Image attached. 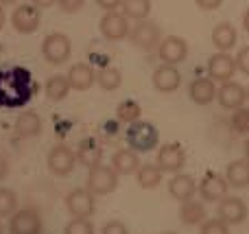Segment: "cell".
<instances>
[{"label": "cell", "instance_id": "6da1fadb", "mask_svg": "<svg viewBox=\"0 0 249 234\" xmlns=\"http://www.w3.org/2000/svg\"><path fill=\"white\" fill-rule=\"evenodd\" d=\"M33 94L31 77L26 70H0V108H22Z\"/></svg>", "mask_w": 249, "mask_h": 234}, {"label": "cell", "instance_id": "7a4b0ae2", "mask_svg": "<svg viewBox=\"0 0 249 234\" xmlns=\"http://www.w3.org/2000/svg\"><path fill=\"white\" fill-rule=\"evenodd\" d=\"M127 144L129 149H133L136 153H146V151H153L160 143V131L153 123L149 121H136L129 125L127 134Z\"/></svg>", "mask_w": 249, "mask_h": 234}, {"label": "cell", "instance_id": "3957f363", "mask_svg": "<svg viewBox=\"0 0 249 234\" xmlns=\"http://www.w3.org/2000/svg\"><path fill=\"white\" fill-rule=\"evenodd\" d=\"M70 53H72V44H70V37L66 33H48L42 42V55L48 64L53 66H61L70 59Z\"/></svg>", "mask_w": 249, "mask_h": 234}, {"label": "cell", "instance_id": "277c9868", "mask_svg": "<svg viewBox=\"0 0 249 234\" xmlns=\"http://www.w3.org/2000/svg\"><path fill=\"white\" fill-rule=\"evenodd\" d=\"M129 42L140 51H153L162 42V31L155 22L151 20H138V24L133 29H129Z\"/></svg>", "mask_w": 249, "mask_h": 234}, {"label": "cell", "instance_id": "5b68a950", "mask_svg": "<svg viewBox=\"0 0 249 234\" xmlns=\"http://www.w3.org/2000/svg\"><path fill=\"white\" fill-rule=\"evenodd\" d=\"M118 186V173L112 166L96 164L88 173V191H92L94 195H109L112 191H116Z\"/></svg>", "mask_w": 249, "mask_h": 234}, {"label": "cell", "instance_id": "8992f818", "mask_svg": "<svg viewBox=\"0 0 249 234\" xmlns=\"http://www.w3.org/2000/svg\"><path fill=\"white\" fill-rule=\"evenodd\" d=\"M66 208L72 217L79 219H90L96 210V201H94V193L88 188H74L68 193L66 197Z\"/></svg>", "mask_w": 249, "mask_h": 234}, {"label": "cell", "instance_id": "52a82bcc", "mask_svg": "<svg viewBox=\"0 0 249 234\" xmlns=\"http://www.w3.org/2000/svg\"><path fill=\"white\" fill-rule=\"evenodd\" d=\"M99 29L107 42H121L129 35V18L118 11H105L99 22Z\"/></svg>", "mask_w": 249, "mask_h": 234}, {"label": "cell", "instance_id": "ba28073f", "mask_svg": "<svg viewBox=\"0 0 249 234\" xmlns=\"http://www.w3.org/2000/svg\"><path fill=\"white\" fill-rule=\"evenodd\" d=\"M46 164L53 175H59V178L61 175H70L74 164H77V153L70 147H66V144H55V147L48 151Z\"/></svg>", "mask_w": 249, "mask_h": 234}, {"label": "cell", "instance_id": "9c48e42d", "mask_svg": "<svg viewBox=\"0 0 249 234\" xmlns=\"http://www.w3.org/2000/svg\"><path fill=\"white\" fill-rule=\"evenodd\" d=\"M155 164L162 169V173H179L186 166V151L179 143H168L162 144L158 151V160Z\"/></svg>", "mask_w": 249, "mask_h": 234}, {"label": "cell", "instance_id": "30bf717a", "mask_svg": "<svg viewBox=\"0 0 249 234\" xmlns=\"http://www.w3.org/2000/svg\"><path fill=\"white\" fill-rule=\"evenodd\" d=\"M236 59H234L230 53H223V51H216L214 55L208 59V77L212 81H219V83H225V81H232V77L236 74Z\"/></svg>", "mask_w": 249, "mask_h": 234}, {"label": "cell", "instance_id": "8fae6325", "mask_svg": "<svg viewBox=\"0 0 249 234\" xmlns=\"http://www.w3.org/2000/svg\"><path fill=\"white\" fill-rule=\"evenodd\" d=\"M39 22H42V13L35 4H20V7L13 9L11 13V24L18 33L31 35L39 29Z\"/></svg>", "mask_w": 249, "mask_h": 234}, {"label": "cell", "instance_id": "7c38bea8", "mask_svg": "<svg viewBox=\"0 0 249 234\" xmlns=\"http://www.w3.org/2000/svg\"><path fill=\"white\" fill-rule=\"evenodd\" d=\"M158 57L162 59V64L177 66L188 57V42L179 35H168L160 42L158 46Z\"/></svg>", "mask_w": 249, "mask_h": 234}, {"label": "cell", "instance_id": "4fadbf2b", "mask_svg": "<svg viewBox=\"0 0 249 234\" xmlns=\"http://www.w3.org/2000/svg\"><path fill=\"white\" fill-rule=\"evenodd\" d=\"M9 234H42V219L33 208H22L11 215Z\"/></svg>", "mask_w": 249, "mask_h": 234}, {"label": "cell", "instance_id": "5bb4252c", "mask_svg": "<svg viewBox=\"0 0 249 234\" xmlns=\"http://www.w3.org/2000/svg\"><path fill=\"white\" fill-rule=\"evenodd\" d=\"M216 213H219L221 221H225L228 226H241V223L247 219V204L241 199V197L225 195L223 199L219 201Z\"/></svg>", "mask_w": 249, "mask_h": 234}, {"label": "cell", "instance_id": "9a60e30c", "mask_svg": "<svg viewBox=\"0 0 249 234\" xmlns=\"http://www.w3.org/2000/svg\"><path fill=\"white\" fill-rule=\"evenodd\" d=\"M228 188H230V184L223 175L208 173V175H203L201 184H199V195H201V199L210 201V204H219L228 195Z\"/></svg>", "mask_w": 249, "mask_h": 234}, {"label": "cell", "instance_id": "2e32d148", "mask_svg": "<svg viewBox=\"0 0 249 234\" xmlns=\"http://www.w3.org/2000/svg\"><path fill=\"white\" fill-rule=\"evenodd\" d=\"M216 101L221 108L225 109H236L241 105H245L247 101V88H243L236 81H225L221 83V88L216 90Z\"/></svg>", "mask_w": 249, "mask_h": 234}, {"label": "cell", "instance_id": "e0dca14e", "mask_svg": "<svg viewBox=\"0 0 249 234\" xmlns=\"http://www.w3.org/2000/svg\"><path fill=\"white\" fill-rule=\"evenodd\" d=\"M151 79H153V88L158 92H162V94H171V92H175L181 86L179 70L171 64H162L160 68H155Z\"/></svg>", "mask_w": 249, "mask_h": 234}, {"label": "cell", "instance_id": "ac0fdd59", "mask_svg": "<svg viewBox=\"0 0 249 234\" xmlns=\"http://www.w3.org/2000/svg\"><path fill=\"white\" fill-rule=\"evenodd\" d=\"M216 90H219V88L214 86V81H212L210 77H197L190 81L188 96H190V101L197 105H210L212 101L216 99Z\"/></svg>", "mask_w": 249, "mask_h": 234}, {"label": "cell", "instance_id": "d6986e66", "mask_svg": "<svg viewBox=\"0 0 249 234\" xmlns=\"http://www.w3.org/2000/svg\"><path fill=\"white\" fill-rule=\"evenodd\" d=\"M66 77H68L70 88H72V90H79V92L90 90V88L94 86V81H96L94 68H92L90 64H83V61L70 66V70H68V74H66Z\"/></svg>", "mask_w": 249, "mask_h": 234}, {"label": "cell", "instance_id": "ffe728a7", "mask_svg": "<svg viewBox=\"0 0 249 234\" xmlns=\"http://www.w3.org/2000/svg\"><path fill=\"white\" fill-rule=\"evenodd\" d=\"M195 193H197V184H195L193 175H188V173H175L171 178V182H168V195L173 199L181 201V204L193 199Z\"/></svg>", "mask_w": 249, "mask_h": 234}, {"label": "cell", "instance_id": "44dd1931", "mask_svg": "<svg viewBox=\"0 0 249 234\" xmlns=\"http://www.w3.org/2000/svg\"><path fill=\"white\" fill-rule=\"evenodd\" d=\"M212 44H214L216 51H223V53H230L234 46H236V39H238V33L234 29L232 22H219V24L212 29Z\"/></svg>", "mask_w": 249, "mask_h": 234}, {"label": "cell", "instance_id": "7402d4cb", "mask_svg": "<svg viewBox=\"0 0 249 234\" xmlns=\"http://www.w3.org/2000/svg\"><path fill=\"white\" fill-rule=\"evenodd\" d=\"M112 169L118 175H131L140 169V158L133 149H118L112 156Z\"/></svg>", "mask_w": 249, "mask_h": 234}, {"label": "cell", "instance_id": "603a6c76", "mask_svg": "<svg viewBox=\"0 0 249 234\" xmlns=\"http://www.w3.org/2000/svg\"><path fill=\"white\" fill-rule=\"evenodd\" d=\"M13 129H16V134L20 138H35L42 131V118H39L37 112H22L16 118Z\"/></svg>", "mask_w": 249, "mask_h": 234}, {"label": "cell", "instance_id": "cb8c5ba5", "mask_svg": "<svg viewBox=\"0 0 249 234\" xmlns=\"http://www.w3.org/2000/svg\"><path fill=\"white\" fill-rule=\"evenodd\" d=\"M225 180L232 188H247L249 186V162L247 160H234L228 164Z\"/></svg>", "mask_w": 249, "mask_h": 234}, {"label": "cell", "instance_id": "d4e9b609", "mask_svg": "<svg viewBox=\"0 0 249 234\" xmlns=\"http://www.w3.org/2000/svg\"><path fill=\"white\" fill-rule=\"evenodd\" d=\"M179 219L184 226H201L206 221V206L201 201H195V199H188L181 204L179 208Z\"/></svg>", "mask_w": 249, "mask_h": 234}, {"label": "cell", "instance_id": "484cf974", "mask_svg": "<svg viewBox=\"0 0 249 234\" xmlns=\"http://www.w3.org/2000/svg\"><path fill=\"white\" fill-rule=\"evenodd\" d=\"M70 90H72V88H70L66 74H53V77H48L46 86H44V92H46L48 101H64Z\"/></svg>", "mask_w": 249, "mask_h": 234}, {"label": "cell", "instance_id": "4316f807", "mask_svg": "<svg viewBox=\"0 0 249 234\" xmlns=\"http://www.w3.org/2000/svg\"><path fill=\"white\" fill-rule=\"evenodd\" d=\"M101 156H103V151H101V147L94 143V140H83V143L79 144L77 160L81 162L83 166H88V169L101 164Z\"/></svg>", "mask_w": 249, "mask_h": 234}, {"label": "cell", "instance_id": "83f0119b", "mask_svg": "<svg viewBox=\"0 0 249 234\" xmlns=\"http://www.w3.org/2000/svg\"><path fill=\"white\" fill-rule=\"evenodd\" d=\"M136 178L140 188H158L162 182V169L158 164H140V169L136 171Z\"/></svg>", "mask_w": 249, "mask_h": 234}, {"label": "cell", "instance_id": "f1b7e54d", "mask_svg": "<svg viewBox=\"0 0 249 234\" xmlns=\"http://www.w3.org/2000/svg\"><path fill=\"white\" fill-rule=\"evenodd\" d=\"M96 83H99L105 92L118 90L123 83V74H121V70L114 68V66H105V68H101L99 72H96Z\"/></svg>", "mask_w": 249, "mask_h": 234}, {"label": "cell", "instance_id": "f546056e", "mask_svg": "<svg viewBox=\"0 0 249 234\" xmlns=\"http://www.w3.org/2000/svg\"><path fill=\"white\" fill-rule=\"evenodd\" d=\"M123 13L131 20H146L151 13V0H123Z\"/></svg>", "mask_w": 249, "mask_h": 234}, {"label": "cell", "instance_id": "4dcf8cb0", "mask_svg": "<svg viewBox=\"0 0 249 234\" xmlns=\"http://www.w3.org/2000/svg\"><path fill=\"white\" fill-rule=\"evenodd\" d=\"M140 114H142L140 103H136L133 99H124L123 103H118V108H116V118L121 123H127V125L140 121Z\"/></svg>", "mask_w": 249, "mask_h": 234}, {"label": "cell", "instance_id": "1f68e13d", "mask_svg": "<svg viewBox=\"0 0 249 234\" xmlns=\"http://www.w3.org/2000/svg\"><path fill=\"white\" fill-rule=\"evenodd\" d=\"M230 125L236 131L238 136H247L249 134V105H241L232 112V118H230Z\"/></svg>", "mask_w": 249, "mask_h": 234}, {"label": "cell", "instance_id": "d6a6232c", "mask_svg": "<svg viewBox=\"0 0 249 234\" xmlns=\"http://www.w3.org/2000/svg\"><path fill=\"white\" fill-rule=\"evenodd\" d=\"M18 208V197L11 188H0V217H9Z\"/></svg>", "mask_w": 249, "mask_h": 234}, {"label": "cell", "instance_id": "836d02e7", "mask_svg": "<svg viewBox=\"0 0 249 234\" xmlns=\"http://www.w3.org/2000/svg\"><path fill=\"white\" fill-rule=\"evenodd\" d=\"M64 234H94V226L90 223V219L74 217L72 221L64 228Z\"/></svg>", "mask_w": 249, "mask_h": 234}, {"label": "cell", "instance_id": "e575fe53", "mask_svg": "<svg viewBox=\"0 0 249 234\" xmlns=\"http://www.w3.org/2000/svg\"><path fill=\"white\" fill-rule=\"evenodd\" d=\"M201 234H230V226L225 221L216 219H208L201 223Z\"/></svg>", "mask_w": 249, "mask_h": 234}, {"label": "cell", "instance_id": "d590c367", "mask_svg": "<svg viewBox=\"0 0 249 234\" xmlns=\"http://www.w3.org/2000/svg\"><path fill=\"white\" fill-rule=\"evenodd\" d=\"M234 59H236V68L241 70L243 74H247L249 77V46H243Z\"/></svg>", "mask_w": 249, "mask_h": 234}, {"label": "cell", "instance_id": "8d00e7d4", "mask_svg": "<svg viewBox=\"0 0 249 234\" xmlns=\"http://www.w3.org/2000/svg\"><path fill=\"white\" fill-rule=\"evenodd\" d=\"M57 4L64 13H77L86 4V0H57Z\"/></svg>", "mask_w": 249, "mask_h": 234}, {"label": "cell", "instance_id": "74e56055", "mask_svg": "<svg viewBox=\"0 0 249 234\" xmlns=\"http://www.w3.org/2000/svg\"><path fill=\"white\" fill-rule=\"evenodd\" d=\"M101 234H129L127 226L121 221H109L103 226V230H101Z\"/></svg>", "mask_w": 249, "mask_h": 234}, {"label": "cell", "instance_id": "f35d334b", "mask_svg": "<svg viewBox=\"0 0 249 234\" xmlns=\"http://www.w3.org/2000/svg\"><path fill=\"white\" fill-rule=\"evenodd\" d=\"M195 4L199 9H203V11H214V9H219L223 4V0H195Z\"/></svg>", "mask_w": 249, "mask_h": 234}, {"label": "cell", "instance_id": "ab89813d", "mask_svg": "<svg viewBox=\"0 0 249 234\" xmlns=\"http://www.w3.org/2000/svg\"><path fill=\"white\" fill-rule=\"evenodd\" d=\"M123 0H96V4H99L103 11H116L118 7H121Z\"/></svg>", "mask_w": 249, "mask_h": 234}, {"label": "cell", "instance_id": "60d3db41", "mask_svg": "<svg viewBox=\"0 0 249 234\" xmlns=\"http://www.w3.org/2000/svg\"><path fill=\"white\" fill-rule=\"evenodd\" d=\"M31 4H35L37 9H48V7H55L57 0H31Z\"/></svg>", "mask_w": 249, "mask_h": 234}, {"label": "cell", "instance_id": "b9f144b4", "mask_svg": "<svg viewBox=\"0 0 249 234\" xmlns=\"http://www.w3.org/2000/svg\"><path fill=\"white\" fill-rule=\"evenodd\" d=\"M7 175H9V162H7V158L0 156V180H4Z\"/></svg>", "mask_w": 249, "mask_h": 234}, {"label": "cell", "instance_id": "7bdbcfd3", "mask_svg": "<svg viewBox=\"0 0 249 234\" xmlns=\"http://www.w3.org/2000/svg\"><path fill=\"white\" fill-rule=\"evenodd\" d=\"M243 29L249 33V7L245 9V13H243Z\"/></svg>", "mask_w": 249, "mask_h": 234}, {"label": "cell", "instance_id": "ee69618b", "mask_svg": "<svg viewBox=\"0 0 249 234\" xmlns=\"http://www.w3.org/2000/svg\"><path fill=\"white\" fill-rule=\"evenodd\" d=\"M4 22H7V16H4V9H2V4H0V31H2Z\"/></svg>", "mask_w": 249, "mask_h": 234}, {"label": "cell", "instance_id": "f6af8a7d", "mask_svg": "<svg viewBox=\"0 0 249 234\" xmlns=\"http://www.w3.org/2000/svg\"><path fill=\"white\" fill-rule=\"evenodd\" d=\"M243 151H245V160L249 162V138L245 140V144H243Z\"/></svg>", "mask_w": 249, "mask_h": 234}, {"label": "cell", "instance_id": "bcb514c9", "mask_svg": "<svg viewBox=\"0 0 249 234\" xmlns=\"http://www.w3.org/2000/svg\"><path fill=\"white\" fill-rule=\"evenodd\" d=\"M13 2H18V0H0V4H13Z\"/></svg>", "mask_w": 249, "mask_h": 234}, {"label": "cell", "instance_id": "7dc6e473", "mask_svg": "<svg viewBox=\"0 0 249 234\" xmlns=\"http://www.w3.org/2000/svg\"><path fill=\"white\" fill-rule=\"evenodd\" d=\"M0 234H4V228L2 226H0Z\"/></svg>", "mask_w": 249, "mask_h": 234}, {"label": "cell", "instance_id": "c3c4849f", "mask_svg": "<svg viewBox=\"0 0 249 234\" xmlns=\"http://www.w3.org/2000/svg\"><path fill=\"white\" fill-rule=\"evenodd\" d=\"M162 234H177V232H162Z\"/></svg>", "mask_w": 249, "mask_h": 234}, {"label": "cell", "instance_id": "681fc988", "mask_svg": "<svg viewBox=\"0 0 249 234\" xmlns=\"http://www.w3.org/2000/svg\"><path fill=\"white\" fill-rule=\"evenodd\" d=\"M247 101H249V88H247Z\"/></svg>", "mask_w": 249, "mask_h": 234}]
</instances>
